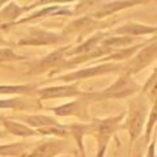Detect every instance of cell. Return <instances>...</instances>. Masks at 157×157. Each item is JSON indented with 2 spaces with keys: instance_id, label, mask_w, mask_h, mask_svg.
Instances as JSON below:
<instances>
[{
  "instance_id": "obj_3",
  "label": "cell",
  "mask_w": 157,
  "mask_h": 157,
  "mask_svg": "<svg viewBox=\"0 0 157 157\" xmlns=\"http://www.w3.org/2000/svg\"><path fill=\"white\" fill-rule=\"evenodd\" d=\"M68 148V143L62 139H50L39 143L25 153V157H59Z\"/></svg>"
},
{
  "instance_id": "obj_4",
  "label": "cell",
  "mask_w": 157,
  "mask_h": 157,
  "mask_svg": "<svg viewBox=\"0 0 157 157\" xmlns=\"http://www.w3.org/2000/svg\"><path fill=\"white\" fill-rule=\"evenodd\" d=\"M136 89L137 86L131 78L123 77V78H119L114 85L107 88L100 97L101 98H124L127 96H131L134 92H136Z\"/></svg>"
},
{
  "instance_id": "obj_10",
  "label": "cell",
  "mask_w": 157,
  "mask_h": 157,
  "mask_svg": "<svg viewBox=\"0 0 157 157\" xmlns=\"http://www.w3.org/2000/svg\"><path fill=\"white\" fill-rule=\"evenodd\" d=\"M111 70L109 66H102V67H94V68H86V70H82V71H77V72H73L71 75H67L63 80H75V78H88V77H92V76H96L98 73H104L106 71Z\"/></svg>"
},
{
  "instance_id": "obj_8",
  "label": "cell",
  "mask_w": 157,
  "mask_h": 157,
  "mask_svg": "<svg viewBox=\"0 0 157 157\" xmlns=\"http://www.w3.org/2000/svg\"><path fill=\"white\" fill-rule=\"evenodd\" d=\"M28 149L29 145L25 143L0 144V157H20L25 155Z\"/></svg>"
},
{
  "instance_id": "obj_13",
  "label": "cell",
  "mask_w": 157,
  "mask_h": 157,
  "mask_svg": "<svg viewBox=\"0 0 157 157\" xmlns=\"http://www.w3.org/2000/svg\"><path fill=\"white\" fill-rule=\"evenodd\" d=\"M148 32H152L151 28L139 26V25H131V26H126L123 29H119V33H131V34H141V33H148Z\"/></svg>"
},
{
  "instance_id": "obj_5",
  "label": "cell",
  "mask_w": 157,
  "mask_h": 157,
  "mask_svg": "<svg viewBox=\"0 0 157 157\" xmlns=\"http://www.w3.org/2000/svg\"><path fill=\"white\" fill-rule=\"evenodd\" d=\"M42 100H51V98H62V97H73L80 94L78 89L75 86H51L45 88L38 92Z\"/></svg>"
},
{
  "instance_id": "obj_16",
  "label": "cell",
  "mask_w": 157,
  "mask_h": 157,
  "mask_svg": "<svg viewBox=\"0 0 157 157\" xmlns=\"http://www.w3.org/2000/svg\"><path fill=\"white\" fill-rule=\"evenodd\" d=\"M73 157H86L85 148H77V151L73 153Z\"/></svg>"
},
{
  "instance_id": "obj_14",
  "label": "cell",
  "mask_w": 157,
  "mask_h": 157,
  "mask_svg": "<svg viewBox=\"0 0 157 157\" xmlns=\"http://www.w3.org/2000/svg\"><path fill=\"white\" fill-rule=\"evenodd\" d=\"M29 90V86H22V85H18V86H0V93H25Z\"/></svg>"
},
{
  "instance_id": "obj_20",
  "label": "cell",
  "mask_w": 157,
  "mask_h": 157,
  "mask_svg": "<svg viewBox=\"0 0 157 157\" xmlns=\"http://www.w3.org/2000/svg\"><path fill=\"white\" fill-rule=\"evenodd\" d=\"M0 136H2V135H0Z\"/></svg>"
},
{
  "instance_id": "obj_1",
  "label": "cell",
  "mask_w": 157,
  "mask_h": 157,
  "mask_svg": "<svg viewBox=\"0 0 157 157\" xmlns=\"http://www.w3.org/2000/svg\"><path fill=\"white\" fill-rule=\"evenodd\" d=\"M124 113L119 115L105 118V119H94V122L90 124L92 127V134H94L97 140V153L96 157H104L107 147L110 144V140L113 135L115 134L117 128L119 127L121 121L123 119Z\"/></svg>"
},
{
  "instance_id": "obj_11",
  "label": "cell",
  "mask_w": 157,
  "mask_h": 157,
  "mask_svg": "<svg viewBox=\"0 0 157 157\" xmlns=\"http://www.w3.org/2000/svg\"><path fill=\"white\" fill-rule=\"evenodd\" d=\"M25 102H22L18 98H9V100H0V109H14V110H22L25 107Z\"/></svg>"
},
{
  "instance_id": "obj_6",
  "label": "cell",
  "mask_w": 157,
  "mask_h": 157,
  "mask_svg": "<svg viewBox=\"0 0 157 157\" xmlns=\"http://www.w3.org/2000/svg\"><path fill=\"white\" fill-rule=\"evenodd\" d=\"M3 124H4L6 130L9 132V134L20 136V137H30V136H37L38 135V132L34 128H30V127H28L26 124L20 123V122H16V121L4 119Z\"/></svg>"
},
{
  "instance_id": "obj_2",
  "label": "cell",
  "mask_w": 157,
  "mask_h": 157,
  "mask_svg": "<svg viewBox=\"0 0 157 157\" xmlns=\"http://www.w3.org/2000/svg\"><path fill=\"white\" fill-rule=\"evenodd\" d=\"M147 119V105L144 102H132V105L130 106V114L128 119L126 121L124 126L122 128H124L128 131L130 135V143L134 144L136 139L141 135L145 124Z\"/></svg>"
},
{
  "instance_id": "obj_15",
  "label": "cell",
  "mask_w": 157,
  "mask_h": 157,
  "mask_svg": "<svg viewBox=\"0 0 157 157\" xmlns=\"http://www.w3.org/2000/svg\"><path fill=\"white\" fill-rule=\"evenodd\" d=\"M145 157H157L156 153V140H152V143L148 145L145 152Z\"/></svg>"
},
{
  "instance_id": "obj_9",
  "label": "cell",
  "mask_w": 157,
  "mask_h": 157,
  "mask_svg": "<svg viewBox=\"0 0 157 157\" xmlns=\"http://www.w3.org/2000/svg\"><path fill=\"white\" fill-rule=\"evenodd\" d=\"M22 119L25 121L26 124L30 126V128H37V130L58 124V121L47 115H25Z\"/></svg>"
},
{
  "instance_id": "obj_7",
  "label": "cell",
  "mask_w": 157,
  "mask_h": 157,
  "mask_svg": "<svg viewBox=\"0 0 157 157\" xmlns=\"http://www.w3.org/2000/svg\"><path fill=\"white\" fill-rule=\"evenodd\" d=\"M55 114L59 117H67V115H77L80 118H85L84 113V104L81 100H76L70 104H64L62 106H58L54 109Z\"/></svg>"
},
{
  "instance_id": "obj_18",
  "label": "cell",
  "mask_w": 157,
  "mask_h": 157,
  "mask_svg": "<svg viewBox=\"0 0 157 157\" xmlns=\"http://www.w3.org/2000/svg\"><path fill=\"white\" fill-rule=\"evenodd\" d=\"M59 157H73V156H59Z\"/></svg>"
},
{
  "instance_id": "obj_12",
  "label": "cell",
  "mask_w": 157,
  "mask_h": 157,
  "mask_svg": "<svg viewBox=\"0 0 157 157\" xmlns=\"http://www.w3.org/2000/svg\"><path fill=\"white\" fill-rule=\"evenodd\" d=\"M130 4H132V3H128V2H122V3H121V2H117V3L109 4V6H105L100 12L97 13V17H104V16H106V14L113 13L114 11H117V9L123 8V7H126V6H130Z\"/></svg>"
},
{
  "instance_id": "obj_17",
  "label": "cell",
  "mask_w": 157,
  "mask_h": 157,
  "mask_svg": "<svg viewBox=\"0 0 157 157\" xmlns=\"http://www.w3.org/2000/svg\"><path fill=\"white\" fill-rule=\"evenodd\" d=\"M134 157H143V155L140 153V151H136V153H135V156Z\"/></svg>"
},
{
  "instance_id": "obj_19",
  "label": "cell",
  "mask_w": 157,
  "mask_h": 157,
  "mask_svg": "<svg viewBox=\"0 0 157 157\" xmlns=\"http://www.w3.org/2000/svg\"><path fill=\"white\" fill-rule=\"evenodd\" d=\"M20 157H25V155H22V156H20Z\"/></svg>"
}]
</instances>
